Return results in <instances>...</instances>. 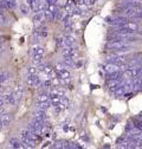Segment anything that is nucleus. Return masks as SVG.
I'll list each match as a JSON object with an SVG mask.
<instances>
[{
  "label": "nucleus",
  "instance_id": "1",
  "mask_svg": "<svg viewBox=\"0 0 142 149\" xmlns=\"http://www.w3.org/2000/svg\"><path fill=\"white\" fill-rule=\"evenodd\" d=\"M27 84L30 86H33V88L43 85L42 79L38 77V74H27Z\"/></svg>",
  "mask_w": 142,
  "mask_h": 149
},
{
  "label": "nucleus",
  "instance_id": "2",
  "mask_svg": "<svg viewBox=\"0 0 142 149\" xmlns=\"http://www.w3.org/2000/svg\"><path fill=\"white\" fill-rule=\"evenodd\" d=\"M62 53H63L64 57H67V58H72L73 55H75V49L72 46H64Z\"/></svg>",
  "mask_w": 142,
  "mask_h": 149
},
{
  "label": "nucleus",
  "instance_id": "3",
  "mask_svg": "<svg viewBox=\"0 0 142 149\" xmlns=\"http://www.w3.org/2000/svg\"><path fill=\"white\" fill-rule=\"evenodd\" d=\"M33 120H39V121H45L46 120V114L44 110H40V109H37V111L33 113Z\"/></svg>",
  "mask_w": 142,
  "mask_h": 149
},
{
  "label": "nucleus",
  "instance_id": "4",
  "mask_svg": "<svg viewBox=\"0 0 142 149\" xmlns=\"http://www.w3.org/2000/svg\"><path fill=\"white\" fill-rule=\"evenodd\" d=\"M57 74H58V77L62 79V81H69V78H70V73H69V71L67 70V69H63V70H60V71H57Z\"/></svg>",
  "mask_w": 142,
  "mask_h": 149
},
{
  "label": "nucleus",
  "instance_id": "5",
  "mask_svg": "<svg viewBox=\"0 0 142 149\" xmlns=\"http://www.w3.org/2000/svg\"><path fill=\"white\" fill-rule=\"evenodd\" d=\"M44 17H45V19L47 21H52L56 18V13H55V12H52V11H50L49 8H45L44 10Z\"/></svg>",
  "mask_w": 142,
  "mask_h": 149
},
{
  "label": "nucleus",
  "instance_id": "6",
  "mask_svg": "<svg viewBox=\"0 0 142 149\" xmlns=\"http://www.w3.org/2000/svg\"><path fill=\"white\" fill-rule=\"evenodd\" d=\"M51 105H52V103H51V99L50 101H46V102H38L37 103V109H40V110H47Z\"/></svg>",
  "mask_w": 142,
  "mask_h": 149
},
{
  "label": "nucleus",
  "instance_id": "7",
  "mask_svg": "<svg viewBox=\"0 0 142 149\" xmlns=\"http://www.w3.org/2000/svg\"><path fill=\"white\" fill-rule=\"evenodd\" d=\"M23 88L21 86H18V88H16L13 91H12V95L14 96V98L17 99V102L18 101H20V98H21V96H23Z\"/></svg>",
  "mask_w": 142,
  "mask_h": 149
},
{
  "label": "nucleus",
  "instance_id": "8",
  "mask_svg": "<svg viewBox=\"0 0 142 149\" xmlns=\"http://www.w3.org/2000/svg\"><path fill=\"white\" fill-rule=\"evenodd\" d=\"M4 99H5V102H7L8 104H12V105H16V103H17V99L14 98L13 95H12V92L5 95V96H4Z\"/></svg>",
  "mask_w": 142,
  "mask_h": 149
},
{
  "label": "nucleus",
  "instance_id": "9",
  "mask_svg": "<svg viewBox=\"0 0 142 149\" xmlns=\"http://www.w3.org/2000/svg\"><path fill=\"white\" fill-rule=\"evenodd\" d=\"M8 143L12 148H24L25 147V146H23V142H20L18 139H11Z\"/></svg>",
  "mask_w": 142,
  "mask_h": 149
},
{
  "label": "nucleus",
  "instance_id": "10",
  "mask_svg": "<svg viewBox=\"0 0 142 149\" xmlns=\"http://www.w3.org/2000/svg\"><path fill=\"white\" fill-rule=\"evenodd\" d=\"M37 101L38 102H46V101H50V95L46 94V92H42L37 96Z\"/></svg>",
  "mask_w": 142,
  "mask_h": 149
},
{
  "label": "nucleus",
  "instance_id": "11",
  "mask_svg": "<svg viewBox=\"0 0 142 149\" xmlns=\"http://www.w3.org/2000/svg\"><path fill=\"white\" fill-rule=\"evenodd\" d=\"M32 52H33V56H36V55L43 56V55H44V50H43V47H40L39 45H34L33 49H32Z\"/></svg>",
  "mask_w": 142,
  "mask_h": 149
},
{
  "label": "nucleus",
  "instance_id": "12",
  "mask_svg": "<svg viewBox=\"0 0 142 149\" xmlns=\"http://www.w3.org/2000/svg\"><path fill=\"white\" fill-rule=\"evenodd\" d=\"M73 43H75V38H73V37H71V36L65 37V46H72Z\"/></svg>",
  "mask_w": 142,
  "mask_h": 149
},
{
  "label": "nucleus",
  "instance_id": "13",
  "mask_svg": "<svg viewBox=\"0 0 142 149\" xmlns=\"http://www.w3.org/2000/svg\"><path fill=\"white\" fill-rule=\"evenodd\" d=\"M0 118H1L3 121H4V123H5V126L6 124H8L10 122H11V116L8 115V114H6V113H4L1 116H0Z\"/></svg>",
  "mask_w": 142,
  "mask_h": 149
},
{
  "label": "nucleus",
  "instance_id": "14",
  "mask_svg": "<svg viewBox=\"0 0 142 149\" xmlns=\"http://www.w3.org/2000/svg\"><path fill=\"white\" fill-rule=\"evenodd\" d=\"M56 44H57L58 46H60V47H62V46L64 47V46H65V38H63V37H59V38L56 39Z\"/></svg>",
  "mask_w": 142,
  "mask_h": 149
},
{
  "label": "nucleus",
  "instance_id": "15",
  "mask_svg": "<svg viewBox=\"0 0 142 149\" xmlns=\"http://www.w3.org/2000/svg\"><path fill=\"white\" fill-rule=\"evenodd\" d=\"M8 79V73H1V76H0V83H1V84H4L6 81Z\"/></svg>",
  "mask_w": 142,
  "mask_h": 149
},
{
  "label": "nucleus",
  "instance_id": "16",
  "mask_svg": "<svg viewBox=\"0 0 142 149\" xmlns=\"http://www.w3.org/2000/svg\"><path fill=\"white\" fill-rule=\"evenodd\" d=\"M20 8H21V11H23V13H27V10H26V7H25L24 5H21Z\"/></svg>",
  "mask_w": 142,
  "mask_h": 149
},
{
  "label": "nucleus",
  "instance_id": "17",
  "mask_svg": "<svg viewBox=\"0 0 142 149\" xmlns=\"http://www.w3.org/2000/svg\"><path fill=\"white\" fill-rule=\"evenodd\" d=\"M4 126H5V123H4V121L0 118V130H1L3 128H4Z\"/></svg>",
  "mask_w": 142,
  "mask_h": 149
},
{
  "label": "nucleus",
  "instance_id": "18",
  "mask_svg": "<svg viewBox=\"0 0 142 149\" xmlns=\"http://www.w3.org/2000/svg\"><path fill=\"white\" fill-rule=\"evenodd\" d=\"M1 88H3V84L0 83V92H1Z\"/></svg>",
  "mask_w": 142,
  "mask_h": 149
},
{
  "label": "nucleus",
  "instance_id": "19",
  "mask_svg": "<svg viewBox=\"0 0 142 149\" xmlns=\"http://www.w3.org/2000/svg\"><path fill=\"white\" fill-rule=\"evenodd\" d=\"M1 73H3V72H1V70H0V76H1Z\"/></svg>",
  "mask_w": 142,
  "mask_h": 149
}]
</instances>
